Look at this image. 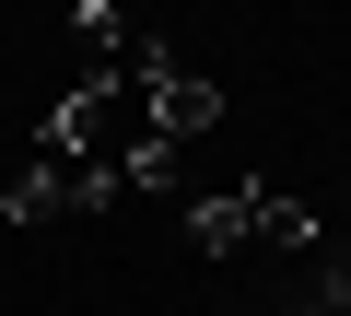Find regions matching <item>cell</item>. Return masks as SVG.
I'll return each instance as SVG.
<instances>
[{
  "mask_svg": "<svg viewBox=\"0 0 351 316\" xmlns=\"http://www.w3.org/2000/svg\"><path fill=\"white\" fill-rule=\"evenodd\" d=\"M47 141H71L82 165H106V176H117L129 152H152L164 129H152V94H141L129 71H94V82H82V94H71V106L47 117Z\"/></svg>",
  "mask_w": 351,
  "mask_h": 316,
  "instance_id": "cell-1",
  "label": "cell"
},
{
  "mask_svg": "<svg viewBox=\"0 0 351 316\" xmlns=\"http://www.w3.org/2000/svg\"><path fill=\"white\" fill-rule=\"evenodd\" d=\"M106 199H117L106 165H82L71 141H36V152H24V176L0 188V223H59V211H106Z\"/></svg>",
  "mask_w": 351,
  "mask_h": 316,
  "instance_id": "cell-2",
  "label": "cell"
},
{
  "mask_svg": "<svg viewBox=\"0 0 351 316\" xmlns=\"http://www.w3.org/2000/svg\"><path fill=\"white\" fill-rule=\"evenodd\" d=\"M141 94H152V129H164V141H199V129L223 117V94H211V82H199L188 59H164V71H152Z\"/></svg>",
  "mask_w": 351,
  "mask_h": 316,
  "instance_id": "cell-3",
  "label": "cell"
},
{
  "mask_svg": "<svg viewBox=\"0 0 351 316\" xmlns=\"http://www.w3.org/2000/svg\"><path fill=\"white\" fill-rule=\"evenodd\" d=\"M188 234H199L211 258H246V246H258V176H246V188H199V199H188Z\"/></svg>",
  "mask_w": 351,
  "mask_h": 316,
  "instance_id": "cell-4",
  "label": "cell"
},
{
  "mask_svg": "<svg viewBox=\"0 0 351 316\" xmlns=\"http://www.w3.org/2000/svg\"><path fill=\"white\" fill-rule=\"evenodd\" d=\"M258 246H281V258H328V223H316V199H293V188H258Z\"/></svg>",
  "mask_w": 351,
  "mask_h": 316,
  "instance_id": "cell-5",
  "label": "cell"
},
{
  "mask_svg": "<svg viewBox=\"0 0 351 316\" xmlns=\"http://www.w3.org/2000/svg\"><path fill=\"white\" fill-rule=\"evenodd\" d=\"M71 36H82V59H94V71H129V36H141V24H117L106 0H71Z\"/></svg>",
  "mask_w": 351,
  "mask_h": 316,
  "instance_id": "cell-6",
  "label": "cell"
}]
</instances>
